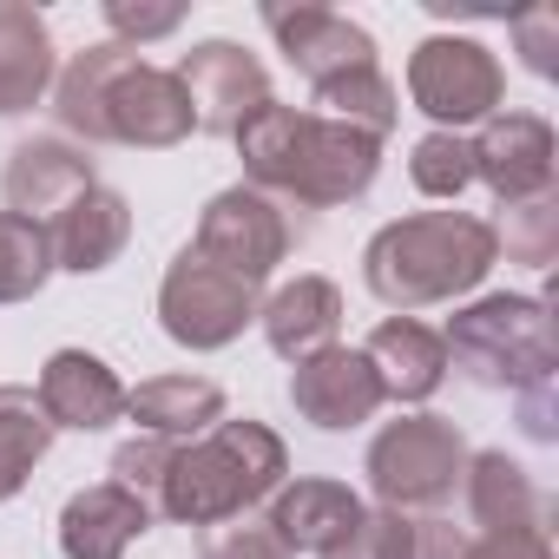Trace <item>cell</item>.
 I'll use <instances>...</instances> for the list:
<instances>
[{"instance_id": "cell-1", "label": "cell", "mask_w": 559, "mask_h": 559, "mask_svg": "<svg viewBox=\"0 0 559 559\" xmlns=\"http://www.w3.org/2000/svg\"><path fill=\"white\" fill-rule=\"evenodd\" d=\"M53 119L86 145H132V152H171L198 132L178 73L152 67L119 40H99L60 67Z\"/></svg>"}, {"instance_id": "cell-2", "label": "cell", "mask_w": 559, "mask_h": 559, "mask_svg": "<svg viewBox=\"0 0 559 559\" xmlns=\"http://www.w3.org/2000/svg\"><path fill=\"white\" fill-rule=\"evenodd\" d=\"M237 158L250 191L270 198H297L304 211H336L356 204L376 171H382V139L323 119V112H297V106H263L237 126Z\"/></svg>"}, {"instance_id": "cell-3", "label": "cell", "mask_w": 559, "mask_h": 559, "mask_svg": "<svg viewBox=\"0 0 559 559\" xmlns=\"http://www.w3.org/2000/svg\"><path fill=\"white\" fill-rule=\"evenodd\" d=\"M500 263L493 250V224L467 217V211H415L395 217L369 237L362 250V284L382 310L415 317L435 304H454L467 290L487 284V270Z\"/></svg>"}, {"instance_id": "cell-4", "label": "cell", "mask_w": 559, "mask_h": 559, "mask_svg": "<svg viewBox=\"0 0 559 559\" xmlns=\"http://www.w3.org/2000/svg\"><path fill=\"white\" fill-rule=\"evenodd\" d=\"M284 474H290V454L276 441V428H263L257 415H243V421L224 415L211 435L171 448L152 513H165L178 526H224V520H243L250 507H263L284 487Z\"/></svg>"}, {"instance_id": "cell-5", "label": "cell", "mask_w": 559, "mask_h": 559, "mask_svg": "<svg viewBox=\"0 0 559 559\" xmlns=\"http://www.w3.org/2000/svg\"><path fill=\"white\" fill-rule=\"evenodd\" d=\"M448 362H461L480 389H539L552 382V317L539 297H480L448 317L441 330Z\"/></svg>"}, {"instance_id": "cell-6", "label": "cell", "mask_w": 559, "mask_h": 559, "mask_svg": "<svg viewBox=\"0 0 559 559\" xmlns=\"http://www.w3.org/2000/svg\"><path fill=\"white\" fill-rule=\"evenodd\" d=\"M369 493L389 507V513H435L454 500L461 474H467V441L448 415H402L389 421L376 441H369Z\"/></svg>"}, {"instance_id": "cell-7", "label": "cell", "mask_w": 559, "mask_h": 559, "mask_svg": "<svg viewBox=\"0 0 559 559\" xmlns=\"http://www.w3.org/2000/svg\"><path fill=\"white\" fill-rule=\"evenodd\" d=\"M257 323V284L204 263L198 250H178V263L158 284V330L178 349H230L243 330Z\"/></svg>"}, {"instance_id": "cell-8", "label": "cell", "mask_w": 559, "mask_h": 559, "mask_svg": "<svg viewBox=\"0 0 559 559\" xmlns=\"http://www.w3.org/2000/svg\"><path fill=\"white\" fill-rule=\"evenodd\" d=\"M408 99H415V112L435 119V132H461V126H480V119L500 112L507 73H500V60L480 40L435 34L408 60Z\"/></svg>"}, {"instance_id": "cell-9", "label": "cell", "mask_w": 559, "mask_h": 559, "mask_svg": "<svg viewBox=\"0 0 559 559\" xmlns=\"http://www.w3.org/2000/svg\"><path fill=\"white\" fill-rule=\"evenodd\" d=\"M191 250L230 276H243V284H263V276L290 257V217L284 204H276L270 191H250V185H230L204 204L198 217V237Z\"/></svg>"}, {"instance_id": "cell-10", "label": "cell", "mask_w": 559, "mask_h": 559, "mask_svg": "<svg viewBox=\"0 0 559 559\" xmlns=\"http://www.w3.org/2000/svg\"><path fill=\"white\" fill-rule=\"evenodd\" d=\"M171 73H178V86H185V99H191V126H198L204 139H237V126L270 106V73H263V60L243 53L237 40H204V47H191Z\"/></svg>"}, {"instance_id": "cell-11", "label": "cell", "mask_w": 559, "mask_h": 559, "mask_svg": "<svg viewBox=\"0 0 559 559\" xmlns=\"http://www.w3.org/2000/svg\"><path fill=\"white\" fill-rule=\"evenodd\" d=\"M270 40L284 47V60L310 80V93L349 80V73H376V40L369 27H356L336 8H263Z\"/></svg>"}, {"instance_id": "cell-12", "label": "cell", "mask_w": 559, "mask_h": 559, "mask_svg": "<svg viewBox=\"0 0 559 559\" xmlns=\"http://www.w3.org/2000/svg\"><path fill=\"white\" fill-rule=\"evenodd\" d=\"M467 158H474V178L500 204H526V198H546L552 191L559 145H552V126L539 112H493L467 139Z\"/></svg>"}, {"instance_id": "cell-13", "label": "cell", "mask_w": 559, "mask_h": 559, "mask_svg": "<svg viewBox=\"0 0 559 559\" xmlns=\"http://www.w3.org/2000/svg\"><path fill=\"white\" fill-rule=\"evenodd\" d=\"M290 402H297V415H304L310 428H323V435H349V428L376 421V408H382L389 395H382L369 356L336 343V349H323V356H310V362L290 369Z\"/></svg>"}, {"instance_id": "cell-14", "label": "cell", "mask_w": 559, "mask_h": 559, "mask_svg": "<svg viewBox=\"0 0 559 559\" xmlns=\"http://www.w3.org/2000/svg\"><path fill=\"white\" fill-rule=\"evenodd\" d=\"M93 185H99L93 178V158L80 145H67V139H27V145H14L8 171H0V198H8V211L27 217V224H40V230L80 191H93Z\"/></svg>"}, {"instance_id": "cell-15", "label": "cell", "mask_w": 559, "mask_h": 559, "mask_svg": "<svg viewBox=\"0 0 559 559\" xmlns=\"http://www.w3.org/2000/svg\"><path fill=\"white\" fill-rule=\"evenodd\" d=\"M369 507H362V493L349 487V480H330V474H304V480H284L270 493V513H263V526L284 539V552L297 559V552H330L356 520H362Z\"/></svg>"}, {"instance_id": "cell-16", "label": "cell", "mask_w": 559, "mask_h": 559, "mask_svg": "<svg viewBox=\"0 0 559 559\" xmlns=\"http://www.w3.org/2000/svg\"><path fill=\"white\" fill-rule=\"evenodd\" d=\"M152 533V507L119 480H93L60 507V552L67 559H126Z\"/></svg>"}, {"instance_id": "cell-17", "label": "cell", "mask_w": 559, "mask_h": 559, "mask_svg": "<svg viewBox=\"0 0 559 559\" xmlns=\"http://www.w3.org/2000/svg\"><path fill=\"white\" fill-rule=\"evenodd\" d=\"M34 395H40L47 421H53V428H73V435H99V428H112V421L126 415V382H119L99 356H86V349L47 356Z\"/></svg>"}, {"instance_id": "cell-18", "label": "cell", "mask_w": 559, "mask_h": 559, "mask_svg": "<svg viewBox=\"0 0 559 559\" xmlns=\"http://www.w3.org/2000/svg\"><path fill=\"white\" fill-rule=\"evenodd\" d=\"M257 323H263V343L284 362H310V356L336 349V336H343V290L330 276H297L270 304H257Z\"/></svg>"}, {"instance_id": "cell-19", "label": "cell", "mask_w": 559, "mask_h": 559, "mask_svg": "<svg viewBox=\"0 0 559 559\" xmlns=\"http://www.w3.org/2000/svg\"><path fill=\"white\" fill-rule=\"evenodd\" d=\"M47 243H53V270H73V276H99L106 263H119V250L132 243V204L106 185L80 191L53 224H47Z\"/></svg>"}, {"instance_id": "cell-20", "label": "cell", "mask_w": 559, "mask_h": 559, "mask_svg": "<svg viewBox=\"0 0 559 559\" xmlns=\"http://www.w3.org/2000/svg\"><path fill=\"white\" fill-rule=\"evenodd\" d=\"M362 356H369V369H376V382H382L389 402H428V395L448 382L441 330H428V323H415V317L376 323L369 343H362Z\"/></svg>"}, {"instance_id": "cell-21", "label": "cell", "mask_w": 559, "mask_h": 559, "mask_svg": "<svg viewBox=\"0 0 559 559\" xmlns=\"http://www.w3.org/2000/svg\"><path fill=\"white\" fill-rule=\"evenodd\" d=\"M461 487H467V513H474L480 533H546V520H552V507L533 487V474L520 461H507L500 448L467 454Z\"/></svg>"}, {"instance_id": "cell-22", "label": "cell", "mask_w": 559, "mask_h": 559, "mask_svg": "<svg viewBox=\"0 0 559 559\" xmlns=\"http://www.w3.org/2000/svg\"><path fill=\"white\" fill-rule=\"evenodd\" d=\"M60 80L53 34L27 0H0V119L34 112Z\"/></svg>"}, {"instance_id": "cell-23", "label": "cell", "mask_w": 559, "mask_h": 559, "mask_svg": "<svg viewBox=\"0 0 559 559\" xmlns=\"http://www.w3.org/2000/svg\"><path fill=\"white\" fill-rule=\"evenodd\" d=\"M126 415L152 441H198L224 421V389L204 376H152V382L126 389Z\"/></svg>"}, {"instance_id": "cell-24", "label": "cell", "mask_w": 559, "mask_h": 559, "mask_svg": "<svg viewBox=\"0 0 559 559\" xmlns=\"http://www.w3.org/2000/svg\"><path fill=\"white\" fill-rule=\"evenodd\" d=\"M53 421L27 382H0V500H14L53 448Z\"/></svg>"}, {"instance_id": "cell-25", "label": "cell", "mask_w": 559, "mask_h": 559, "mask_svg": "<svg viewBox=\"0 0 559 559\" xmlns=\"http://www.w3.org/2000/svg\"><path fill=\"white\" fill-rule=\"evenodd\" d=\"M317 112H323V119H343V126H356V132H369V139H389L395 119H402V93H395V80L376 67V73H349V80L323 86V93H317Z\"/></svg>"}, {"instance_id": "cell-26", "label": "cell", "mask_w": 559, "mask_h": 559, "mask_svg": "<svg viewBox=\"0 0 559 559\" xmlns=\"http://www.w3.org/2000/svg\"><path fill=\"white\" fill-rule=\"evenodd\" d=\"M47 276H53V243L40 224L14 217V211H0V304H27L47 290Z\"/></svg>"}, {"instance_id": "cell-27", "label": "cell", "mask_w": 559, "mask_h": 559, "mask_svg": "<svg viewBox=\"0 0 559 559\" xmlns=\"http://www.w3.org/2000/svg\"><path fill=\"white\" fill-rule=\"evenodd\" d=\"M493 250H507L513 263H533L546 270L559 257V198H526V204H500V224H493Z\"/></svg>"}, {"instance_id": "cell-28", "label": "cell", "mask_w": 559, "mask_h": 559, "mask_svg": "<svg viewBox=\"0 0 559 559\" xmlns=\"http://www.w3.org/2000/svg\"><path fill=\"white\" fill-rule=\"evenodd\" d=\"M408 178H415L421 198H448V204H454V198L474 185L467 139H461V132H428V139H415V152H408Z\"/></svg>"}, {"instance_id": "cell-29", "label": "cell", "mask_w": 559, "mask_h": 559, "mask_svg": "<svg viewBox=\"0 0 559 559\" xmlns=\"http://www.w3.org/2000/svg\"><path fill=\"white\" fill-rule=\"evenodd\" d=\"M323 559H408V513H389V507L362 513Z\"/></svg>"}, {"instance_id": "cell-30", "label": "cell", "mask_w": 559, "mask_h": 559, "mask_svg": "<svg viewBox=\"0 0 559 559\" xmlns=\"http://www.w3.org/2000/svg\"><path fill=\"white\" fill-rule=\"evenodd\" d=\"M106 27H112L119 47L145 53L152 40H165V34L185 27V8H178V0H165V8H145V0H106Z\"/></svg>"}, {"instance_id": "cell-31", "label": "cell", "mask_w": 559, "mask_h": 559, "mask_svg": "<svg viewBox=\"0 0 559 559\" xmlns=\"http://www.w3.org/2000/svg\"><path fill=\"white\" fill-rule=\"evenodd\" d=\"M198 559H290L263 520H224L198 533Z\"/></svg>"}, {"instance_id": "cell-32", "label": "cell", "mask_w": 559, "mask_h": 559, "mask_svg": "<svg viewBox=\"0 0 559 559\" xmlns=\"http://www.w3.org/2000/svg\"><path fill=\"white\" fill-rule=\"evenodd\" d=\"M408 559H467V526H454L441 513L408 520Z\"/></svg>"}, {"instance_id": "cell-33", "label": "cell", "mask_w": 559, "mask_h": 559, "mask_svg": "<svg viewBox=\"0 0 559 559\" xmlns=\"http://www.w3.org/2000/svg\"><path fill=\"white\" fill-rule=\"evenodd\" d=\"M467 559H552L546 533H467Z\"/></svg>"}, {"instance_id": "cell-34", "label": "cell", "mask_w": 559, "mask_h": 559, "mask_svg": "<svg viewBox=\"0 0 559 559\" xmlns=\"http://www.w3.org/2000/svg\"><path fill=\"white\" fill-rule=\"evenodd\" d=\"M552 21H559L552 8H533V14H520V21H513V34H520V47H526V67H533L539 80H552V73H559L552 40H546V34H552Z\"/></svg>"}, {"instance_id": "cell-35", "label": "cell", "mask_w": 559, "mask_h": 559, "mask_svg": "<svg viewBox=\"0 0 559 559\" xmlns=\"http://www.w3.org/2000/svg\"><path fill=\"white\" fill-rule=\"evenodd\" d=\"M520 428H526L533 441H552V435H559V428H552V382L520 389Z\"/></svg>"}]
</instances>
